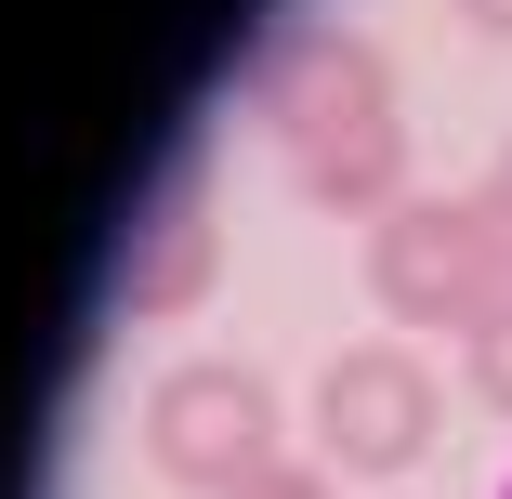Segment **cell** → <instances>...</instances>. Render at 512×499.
<instances>
[{"label":"cell","instance_id":"obj_1","mask_svg":"<svg viewBox=\"0 0 512 499\" xmlns=\"http://www.w3.org/2000/svg\"><path fill=\"white\" fill-rule=\"evenodd\" d=\"M499 499H512V486H499Z\"/></svg>","mask_w":512,"mask_h":499}]
</instances>
